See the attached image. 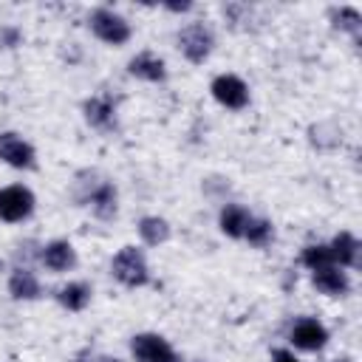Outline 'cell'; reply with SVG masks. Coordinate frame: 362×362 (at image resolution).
<instances>
[{
  "mask_svg": "<svg viewBox=\"0 0 362 362\" xmlns=\"http://www.w3.org/2000/svg\"><path fill=\"white\" fill-rule=\"evenodd\" d=\"M110 272L113 277L127 286V288H136V286H144L150 280V272H147V260L141 255V249L136 246H122L110 263Z\"/></svg>",
  "mask_w": 362,
  "mask_h": 362,
  "instance_id": "cell-1",
  "label": "cell"
},
{
  "mask_svg": "<svg viewBox=\"0 0 362 362\" xmlns=\"http://www.w3.org/2000/svg\"><path fill=\"white\" fill-rule=\"evenodd\" d=\"M34 212V192L23 184H11L0 189V221L17 223Z\"/></svg>",
  "mask_w": 362,
  "mask_h": 362,
  "instance_id": "cell-2",
  "label": "cell"
},
{
  "mask_svg": "<svg viewBox=\"0 0 362 362\" xmlns=\"http://www.w3.org/2000/svg\"><path fill=\"white\" fill-rule=\"evenodd\" d=\"M90 28L107 45H124L130 40V23L110 8H96L90 14Z\"/></svg>",
  "mask_w": 362,
  "mask_h": 362,
  "instance_id": "cell-3",
  "label": "cell"
},
{
  "mask_svg": "<svg viewBox=\"0 0 362 362\" xmlns=\"http://www.w3.org/2000/svg\"><path fill=\"white\" fill-rule=\"evenodd\" d=\"M212 31L204 25V23H189L178 31V45H181V54L189 59V62H204L212 51Z\"/></svg>",
  "mask_w": 362,
  "mask_h": 362,
  "instance_id": "cell-4",
  "label": "cell"
},
{
  "mask_svg": "<svg viewBox=\"0 0 362 362\" xmlns=\"http://www.w3.org/2000/svg\"><path fill=\"white\" fill-rule=\"evenodd\" d=\"M209 90H212L215 102H221V105L229 107V110H240V107L249 105V88H246V82H243L240 76H235V74H221V76H215L212 85H209Z\"/></svg>",
  "mask_w": 362,
  "mask_h": 362,
  "instance_id": "cell-5",
  "label": "cell"
},
{
  "mask_svg": "<svg viewBox=\"0 0 362 362\" xmlns=\"http://www.w3.org/2000/svg\"><path fill=\"white\" fill-rule=\"evenodd\" d=\"M130 351L139 362H178L173 345L158 334H136L130 339Z\"/></svg>",
  "mask_w": 362,
  "mask_h": 362,
  "instance_id": "cell-6",
  "label": "cell"
},
{
  "mask_svg": "<svg viewBox=\"0 0 362 362\" xmlns=\"http://www.w3.org/2000/svg\"><path fill=\"white\" fill-rule=\"evenodd\" d=\"M288 339L294 342V348L320 351L328 342V328L314 317H300V320H294V325L288 331Z\"/></svg>",
  "mask_w": 362,
  "mask_h": 362,
  "instance_id": "cell-7",
  "label": "cell"
},
{
  "mask_svg": "<svg viewBox=\"0 0 362 362\" xmlns=\"http://www.w3.org/2000/svg\"><path fill=\"white\" fill-rule=\"evenodd\" d=\"M0 161L17 170H31L34 167V147L20 139L17 133H0Z\"/></svg>",
  "mask_w": 362,
  "mask_h": 362,
  "instance_id": "cell-8",
  "label": "cell"
},
{
  "mask_svg": "<svg viewBox=\"0 0 362 362\" xmlns=\"http://www.w3.org/2000/svg\"><path fill=\"white\" fill-rule=\"evenodd\" d=\"M40 260L51 272H68V269L76 266V252H74V246L68 240H51V243L42 246Z\"/></svg>",
  "mask_w": 362,
  "mask_h": 362,
  "instance_id": "cell-9",
  "label": "cell"
},
{
  "mask_svg": "<svg viewBox=\"0 0 362 362\" xmlns=\"http://www.w3.org/2000/svg\"><path fill=\"white\" fill-rule=\"evenodd\" d=\"M82 110H85L88 124H93L99 130H110L116 124V105L110 96H93L82 105Z\"/></svg>",
  "mask_w": 362,
  "mask_h": 362,
  "instance_id": "cell-10",
  "label": "cell"
},
{
  "mask_svg": "<svg viewBox=\"0 0 362 362\" xmlns=\"http://www.w3.org/2000/svg\"><path fill=\"white\" fill-rule=\"evenodd\" d=\"M127 71L139 79H147V82H161L167 76V68H164V59L156 57L153 51H141L136 54L130 62H127Z\"/></svg>",
  "mask_w": 362,
  "mask_h": 362,
  "instance_id": "cell-11",
  "label": "cell"
},
{
  "mask_svg": "<svg viewBox=\"0 0 362 362\" xmlns=\"http://www.w3.org/2000/svg\"><path fill=\"white\" fill-rule=\"evenodd\" d=\"M314 286L322 291V294H331V297H339L351 288L348 283V274L337 266H325V269H314Z\"/></svg>",
  "mask_w": 362,
  "mask_h": 362,
  "instance_id": "cell-12",
  "label": "cell"
},
{
  "mask_svg": "<svg viewBox=\"0 0 362 362\" xmlns=\"http://www.w3.org/2000/svg\"><path fill=\"white\" fill-rule=\"evenodd\" d=\"M328 249H331V257L339 260V266H348V269H356L359 266V240L351 232H339L331 240Z\"/></svg>",
  "mask_w": 362,
  "mask_h": 362,
  "instance_id": "cell-13",
  "label": "cell"
},
{
  "mask_svg": "<svg viewBox=\"0 0 362 362\" xmlns=\"http://www.w3.org/2000/svg\"><path fill=\"white\" fill-rule=\"evenodd\" d=\"M85 201L90 204V209L96 212V218H113V215H116V189H113V184H107V181L96 184V187L88 192Z\"/></svg>",
  "mask_w": 362,
  "mask_h": 362,
  "instance_id": "cell-14",
  "label": "cell"
},
{
  "mask_svg": "<svg viewBox=\"0 0 362 362\" xmlns=\"http://www.w3.org/2000/svg\"><path fill=\"white\" fill-rule=\"evenodd\" d=\"M8 291L17 300H37L40 297V280L28 269H14L8 277Z\"/></svg>",
  "mask_w": 362,
  "mask_h": 362,
  "instance_id": "cell-15",
  "label": "cell"
},
{
  "mask_svg": "<svg viewBox=\"0 0 362 362\" xmlns=\"http://www.w3.org/2000/svg\"><path fill=\"white\" fill-rule=\"evenodd\" d=\"M249 218H252V215L246 212V206H240V204H226V206L221 209V229H223L229 238H243Z\"/></svg>",
  "mask_w": 362,
  "mask_h": 362,
  "instance_id": "cell-16",
  "label": "cell"
},
{
  "mask_svg": "<svg viewBox=\"0 0 362 362\" xmlns=\"http://www.w3.org/2000/svg\"><path fill=\"white\" fill-rule=\"evenodd\" d=\"M57 300L68 308V311H82L90 303V286L88 283H68L57 291Z\"/></svg>",
  "mask_w": 362,
  "mask_h": 362,
  "instance_id": "cell-17",
  "label": "cell"
},
{
  "mask_svg": "<svg viewBox=\"0 0 362 362\" xmlns=\"http://www.w3.org/2000/svg\"><path fill=\"white\" fill-rule=\"evenodd\" d=\"M139 235H141L144 243L158 246V243H164L170 238V223L164 218H158V215H147V218L139 221Z\"/></svg>",
  "mask_w": 362,
  "mask_h": 362,
  "instance_id": "cell-18",
  "label": "cell"
},
{
  "mask_svg": "<svg viewBox=\"0 0 362 362\" xmlns=\"http://www.w3.org/2000/svg\"><path fill=\"white\" fill-rule=\"evenodd\" d=\"M243 238H246L252 246H266V243L274 238V226H272L266 218H249Z\"/></svg>",
  "mask_w": 362,
  "mask_h": 362,
  "instance_id": "cell-19",
  "label": "cell"
},
{
  "mask_svg": "<svg viewBox=\"0 0 362 362\" xmlns=\"http://www.w3.org/2000/svg\"><path fill=\"white\" fill-rule=\"evenodd\" d=\"M331 17H334V25H337V28H342V31H348V34L359 37V28H362V14H359L354 6L334 8V11H331Z\"/></svg>",
  "mask_w": 362,
  "mask_h": 362,
  "instance_id": "cell-20",
  "label": "cell"
},
{
  "mask_svg": "<svg viewBox=\"0 0 362 362\" xmlns=\"http://www.w3.org/2000/svg\"><path fill=\"white\" fill-rule=\"evenodd\" d=\"M303 266H308L311 272L314 269H325V266H334V257H331V249L322 246V243H311L303 249Z\"/></svg>",
  "mask_w": 362,
  "mask_h": 362,
  "instance_id": "cell-21",
  "label": "cell"
},
{
  "mask_svg": "<svg viewBox=\"0 0 362 362\" xmlns=\"http://www.w3.org/2000/svg\"><path fill=\"white\" fill-rule=\"evenodd\" d=\"M17 42H20V31H17V28H0V45L11 48V45H17Z\"/></svg>",
  "mask_w": 362,
  "mask_h": 362,
  "instance_id": "cell-22",
  "label": "cell"
},
{
  "mask_svg": "<svg viewBox=\"0 0 362 362\" xmlns=\"http://www.w3.org/2000/svg\"><path fill=\"white\" fill-rule=\"evenodd\" d=\"M272 362H300V359H297L291 351H283V348H280V351L272 354Z\"/></svg>",
  "mask_w": 362,
  "mask_h": 362,
  "instance_id": "cell-23",
  "label": "cell"
},
{
  "mask_svg": "<svg viewBox=\"0 0 362 362\" xmlns=\"http://www.w3.org/2000/svg\"><path fill=\"white\" fill-rule=\"evenodd\" d=\"M74 362H85V356H76ZM88 362H119V359L116 356H90Z\"/></svg>",
  "mask_w": 362,
  "mask_h": 362,
  "instance_id": "cell-24",
  "label": "cell"
},
{
  "mask_svg": "<svg viewBox=\"0 0 362 362\" xmlns=\"http://www.w3.org/2000/svg\"><path fill=\"white\" fill-rule=\"evenodd\" d=\"M167 8H170V11H189L192 6H189V3H167Z\"/></svg>",
  "mask_w": 362,
  "mask_h": 362,
  "instance_id": "cell-25",
  "label": "cell"
},
{
  "mask_svg": "<svg viewBox=\"0 0 362 362\" xmlns=\"http://www.w3.org/2000/svg\"><path fill=\"white\" fill-rule=\"evenodd\" d=\"M337 362H351V359H337Z\"/></svg>",
  "mask_w": 362,
  "mask_h": 362,
  "instance_id": "cell-26",
  "label": "cell"
}]
</instances>
